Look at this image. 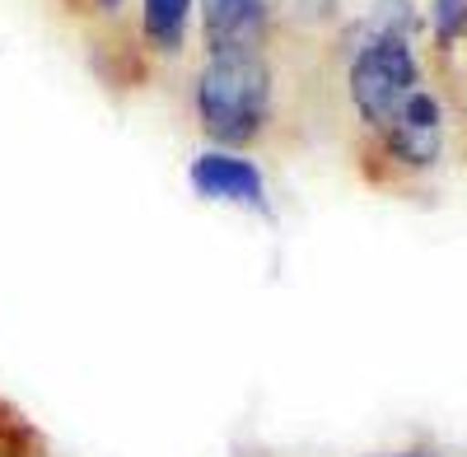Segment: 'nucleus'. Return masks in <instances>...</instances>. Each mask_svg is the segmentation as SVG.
I'll use <instances>...</instances> for the list:
<instances>
[{
  "mask_svg": "<svg viewBox=\"0 0 467 457\" xmlns=\"http://www.w3.org/2000/svg\"><path fill=\"white\" fill-rule=\"evenodd\" d=\"M266 61L253 43H215L202 80H197V112L202 127L220 145H244L262 131L266 117Z\"/></svg>",
  "mask_w": 467,
  "mask_h": 457,
  "instance_id": "nucleus-1",
  "label": "nucleus"
},
{
  "mask_svg": "<svg viewBox=\"0 0 467 457\" xmlns=\"http://www.w3.org/2000/svg\"><path fill=\"white\" fill-rule=\"evenodd\" d=\"M416 94V56L398 33H383L356 56L350 66V98H356L360 117L374 127H388L393 112Z\"/></svg>",
  "mask_w": 467,
  "mask_h": 457,
  "instance_id": "nucleus-2",
  "label": "nucleus"
},
{
  "mask_svg": "<svg viewBox=\"0 0 467 457\" xmlns=\"http://www.w3.org/2000/svg\"><path fill=\"white\" fill-rule=\"evenodd\" d=\"M192 187L211 201H234V206H266V182L257 173V164L229 155V149H211V155L192 159Z\"/></svg>",
  "mask_w": 467,
  "mask_h": 457,
  "instance_id": "nucleus-3",
  "label": "nucleus"
},
{
  "mask_svg": "<svg viewBox=\"0 0 467 457\" xmlns=\"http://www.w3.org/2000/svg\"><path fill=\"white\" fill-rule=\"evenodd\" d=\"M383 140L393 145V155L402 164H431L440 155V107H435V98L425 89H416L393 112V122L383 127Z\"/></svg>",
  "mask_w": 467,
  "mask_h": 457,
  "instance_id": "nucleus-4",
  "label": "nucleus"
},
{
  "mask_svg": "<svg viewBox=\"0 0 467 457\" xmlns=\"http://www.w3.org/2000/svg\"><path fill=\"white\" fill-rule=\"evenodd\" d=\"M271 0H211V33L215 43H253Z\"/></svg>",
  "mask_w": 467,
  "mask_h": 457,
  "instance_id": "nucleus-5",
  "label": "nucleus"
},
{
  "mask_svg": "<svg viewBox=\"0 0 467 457\" xmlns=\"http://www.w3.org/2000/svg\"><path fill=\"white\" fill-rule=\"evenodd\" d=\"M192 0H145V33L154 47H178L187 33Z\"/></svg>",
  "mask_w": 467,
  "mask_h": 457,
  "instance_id": "nucleus-6",
  "label": "nucleus"
},
{
  "mask_svg": "<svg viewBox=\"0 0 467 457\" xmlns=\"http://www.w3.org/2000/svg\"><path fill=\"white\" fill-rule=\"evenodd\" d=\"M462 24H467V0H440V28L458 33Z\"/></svg>",
  "mask_w": 467,
  "mask_h": 457,
  "instance_id": "nucleus-7",
  "label": "nucleus"
}]
</instances>
